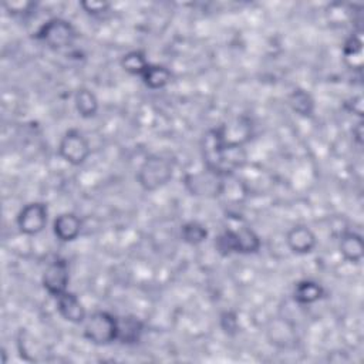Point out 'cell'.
Returning <instances> with one entry per match:
<instances>
[{"label":"cell","instance_id":"6da1fadb","mask_svg":"<svg viewBox=\"0 0 364 364\" xmlns=\"http://www.w3.org/2000/svg\"><path fill=\"white\" fill-rule=\"evenodd\" d=\"M202 158L205 168L228 178L246 161L243 145L228 142L219 127L209 129L202 138Z\"/></svg>","mask_w":364,"mask_h":364},{"label":"cell","instance_id":"7a4b0ae2","mask_svg":"<svg viewBox=\"0 0 364 364\" xmlns=\"http://www.w3.org/2000/svg\"><path fill=\"white\" fill-rule=\"evenodd\" d=\"M262 247L260 236L249 226L225 229L215 237V249L220 256L253 255Z\"/></svg>","mask_w":364,"mask_h":364},{"label":"cell","instance_id":"3957f363","mask_svg":"<svg viewBox=\"0 0 364 364\" xmlns=\"http://www.w3.org/2000/svg\"><path fill=\"white\" fill-rule=\"evenodd\" d=\"M173 176V165L169 158L162 155H148L142 164L139 165L135 179L136 183L145 192H155L168 182H171Z\"/></svg>","mask_w":364,"mask_h":364},{"label":"cell","instance_id":"277c9868","mask_svg":"<svg viewBox=\"0 0 364 364\" xmlns=\"http://www.w3.org/2000/svg\"><path fill=\"white\" fill-rule=\"evenodd\" d=\"M33 37L51 50H64L75 43L78 38V31L70 20L63 17H53L44 21L34 31Z\"/></svg>","mask_w":364,"mask_h":364},{"label":"cell","instance_id":"5b68a950","mask_svg":"<svg viewBox=\"0 0 364 364\" xmlns=\"http://www.w3.org/2000/svg\"><path fill=\"white\" fill-rule=\"evenodd\" d=\"M82 336L94 346H109L118 338V317L107 310H97L87 316Z\"/></svg>","mask_w":364,"mask_h":364},{"label":"cell","instance_id":"8992f818","mask_svg":"<svg viewBox=\"0 0 364 364\" xmlns=\"http://www.w3.org/2000/svg\"><path fill=\"white\" fill-rule=\"evenodd\" d=\"M58 155L73 166H81L91 155L88 138L78 128L67 129L58 142Z\"/></svg>","mask_w":364,"mask_h":364},{"label":"cell","instance_id":"52a82bcc","mask_svg":"<svg viewBox=\"0 0 364 364\" xmlns=\"http://www.w3.org/2000/svg\"><path fill=\"white\" fill-rule=\"evenodd\" d=\"M48 222V206L46 202L33 200L26 203L17 213L16 225L20 233L26 236H37Z\"/></svg>","mask_w":364,"mask_h":364},{"label":"cell","instance_id":"ba28073f","mask_svg":"<svg viewBox=\"0 0 364 364\" xmlns=\"http://www.w3.org/2000/svg\"><path fill=\"white\" fill-rule=\"evenodd\" d=\"M41 284L44 290L54 299L68 290L70 264L65 257H54L43 272Z\"/></svg>","mask_w":364,"mask_h":364},{"label":"cell","instance_id":"9c48e42d","mask_svg":"<svg viewBox=\"0 0 364 364\" xmlns=\"http://www.w3.org/2000/svg\"><path fill=\"white\" fill-rule=\"evenodd\" d=\"M225 179L226 178L205 168L202 172L186 175L183 183L186 189L191 192V195L215 198L223 193Z\"/></svg>","mask_w":364,"mask_h":364},{"label":"cell","instance_id":"30bf717a","mask_svg":"<svg viewBox=\"0 0 364 364\" xmlns=\"http://www.w3.org/2000/svg\"><path fill=\"white\" fill-rule=\"evenodd\" d=\"M286 245L294 255H309L317 246V236L307 225H294L286 232Z\"/></svg>","mask_w":364,"mask_h":364},{"label":"cell","instance_id":"8fae6325","mask_svg":"<svg viewBox=\"0 0 364 364\" xmlns=\"http://www.w3.org/2000/svg\"><path fill=\"white\" fill-rule=\"evenodd\" d=\"M55 306L60 316L73 324H84L88 313L80 297L74 291H64L55 297Z\"/></svg>","mask_w":364,"mask_h":364},{"label":"cell","instance_id":"7c38bea8","mask_svg":"<svg viewBox=\"0 0 364 364\" xmlns=\"http://www.w3.org/2000/svg\"><path fill=\"white\" fill-rule=\"evenodd\" d=\"M82 230V219L74 212H63L53 220L54 236L64 243L75 240Z\"/></svg>","mask_w":364,"mask_h":364},{"label":"cell","instance_id":"4fadbf2b","mask_svg":"<svg viewBox=\"0 0 364 364\" xmlns=\"http://www.w3.org/2000/svg\"><path fill=\"white\" fill-rule=\"evenodd\" d=\"M338 252L346 262L358 264L364 257L363 236L354 230H344L338 239Z\"/></svg>","mask_w":364,"mask_h":364},{"label":"cell","instance_id":"5bb4252c","mask_svg":"<svg viewBox=\"0 0 364 364\" xmlns=\"http://www.w3.org/2000/svg\"><path fill=\"white\" fill-rule=\"evenodd\" d=\"M145 333V323L134 314L118 317V338L121 344L134 346L138 344Z\"/></svg>","mask_w":364,"mask_h":364},{"label":"cell","instance_id":"9a60e30c","mask_svg":"<svg viewBox=\"0 0 364 364\" xmlns=\"http://www.w3.org/2000/svg\"><path fill=\"white\" fill-rule=\"evenodd\" d=\"M293 300L300 306H310L326 296V289L321 283L313 279H301L293 287Z\"/></svg>","mask_w":364,"mask_h":364},{"label":"cell","instance_id":"2e32d148","mask_svg":"<svg viewBox=\"0 0 364 364\" xmlns=\"http://www.w3.org/2000/svg\"><path fill=\"white\" fill-rule=\"evenodd\" d=\"M74 107L84 119L94 118L98 114L100 102L97 95L87 87H80L74 94Z\"/></svg>","mask_w":364,"mask_h":364},{"label":"cell","instance_id":"e0dca14e","mask_svg":"<svg viewBox=\"0 0 364 364\" xmlns=\"http://www.w3.org/2000/svg\"><path fill=\"white\" fill-rule=\"evenodd\" d=\"M287 104L294 114H297L303 118L311 117L316 111L314 98L304 88H294L287 97Z\"/></svg>","mask_w":364,"mask_h":364},{"label":"cell","instance_id":"ac0fdd59","mask_svg":"<svg viewBox=\"0 0 364 364\" xmlns=\"http://www.w3.org/2000/svg\"><path fill=\"white\" fill-rule=\"evenodd\" d=\"M172 71L162 64L149 63L144 74L141 75L142 82L151 90H161L165 88L172 81Z\"/></svg>","mask_w":364,"mask_h":364},{"label":"cell","instance_id":"d6986e66","mask_svg":"<svg viewBox=\"0 0 364 364\" xmlns=\"http://www.w3.org/2000/svg\"><path fill=\"white\" fill-rule=\"evenodd\" d=\"M119 65L129 75H135V77L141 78V75L144 74V71L149 65V61H148V58H146L144 51H141V50H131V51L125 53L121 57Z\"/></svg>","mask_w":364,"mask_h":364},{"label":"cell","instance_id":"ffe728a7","mask_svg":"<svg viewBox=\"0 0 364 364\" xmlns=\"http://www.w3.org/2000/svg\"><path fill=\"white\" fill-rule=\"evenodd\" d=\"M209 236L208 228L198 220H188L181 226V239L191 246L203 243Z\"/></svg>","mask_w":364,"mask_h":364},{"label":"cell","instance_id":"44dd1931","mask_svg":"<svg viewBox=\"0 0 364 364\" xmlns=\"http://www.w3.org/2000/svg\"><path fill=\"white\" fill-rule=\"evenodd\" d=\"M219 326L226 336H236L239 333V317L235 310H225L219 316Z\"/></svg>","mask_w":364,"mask_h":364},{"label":"cell","instance_id":"7402d4cb","mask_svg":"<svg viewBox=\"0 0 364 364\" xmlns=\"http://www.w3.org/2000/svg\"><path fill=\"white\" fill-rule=\"evenodd\" d=\"M363 51V41L361 37L357 34H351L348 38H346L343 44V55L346 58H353V57H361Z\"/></svg>","mask_w":364,"mask_h":364},{"label":"cell","instance_id":"603a6c76","mask_svg":"<svg viewBox=\"0 0 364 364\" xmlns=\"http://www.w3.org/2000/svg\"><path fill=\"white\" fill-rule=\"evenodd\" d=\"M80 7L90 16H102L105 14L111 4L107 1H95V0H84L80 3Z\"/></svg>","mask_w":364,"mask_h":364},{"label":"cell","instance_id":"cb8c5ba5","mask_svg":"<svg viewBox=\"0 0 364 364\" xmlns=\"http://www.w3.org/2000/svg\"><path fill=\"white\" fill-rule=\"evenodd\" d=\"M4 7L7 9V11H10L11 14H16V16H24V14H28L31 13V10L36 7L34 3L31 1H9V3H4Z\"/></svg>","mask_w":364,"mask_h":364},{"label":"cell","instance_id":"d4e9b609","mask_svg":"<svg viewBox=\"0 0 364 364\" xmlns=\"http://www.w3.org/2000/svg\"><path fill=\"white\" fill-rule=\"evenodd\" d=\"M353 134L355 135V141L358 144H361L363 142V122L361 121L355 125V128L353 129Z\"/></svg>","mask_w":364,"mask_h":364}]
</instances>
